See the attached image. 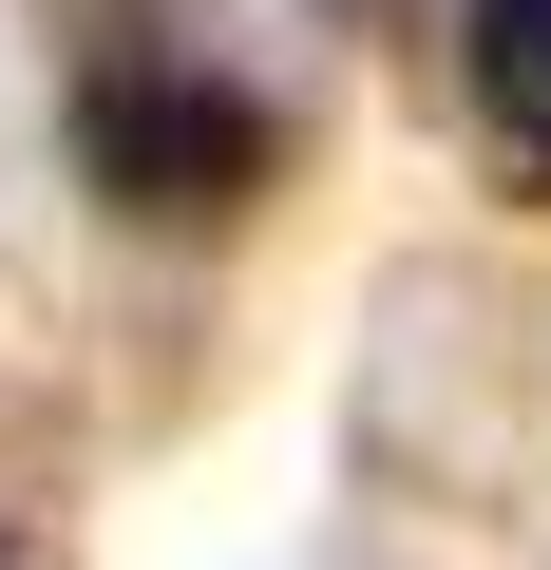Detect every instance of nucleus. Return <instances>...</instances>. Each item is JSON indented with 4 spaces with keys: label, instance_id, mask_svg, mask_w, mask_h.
Returning <instances> with one entry per match:
<instances>
[{
    "label": "nucleus",
    "instance_id": "nucleus-2",
    "mask_svg": "<svg viewBox=\"0 0 551 570\" xmlns=\"http://www.w3.org/2000/svg\"><path fill=\"white\" fill-rule=\"evenodd\" d=\"M475 96L513 153H551V0H475Z\"/></svg>",
    "mask_w": 551,
    "mask_h": 570
},
{
    "label": "nucleus",
    "instance_id": "nucleus-1",
    "mask_svg": "<svg viewBox=\"0 0 551 570\" xmlns=\"http://www.w3.org/2000/svg\"><path fill=\"white\" fill-rule=\"evenodd\" d=\"M96 153H115L134 209H228V190L266 171V115H247V96H190V77H115V96H96Z\"/></svg>",
    "mask_w": 551,
    "mask_h": 570
}]
</instances>
